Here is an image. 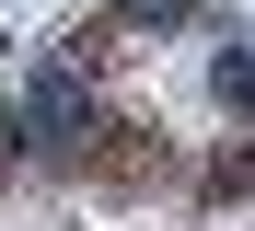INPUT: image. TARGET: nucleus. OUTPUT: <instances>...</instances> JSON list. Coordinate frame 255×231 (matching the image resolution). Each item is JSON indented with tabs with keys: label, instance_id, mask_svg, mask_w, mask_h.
I'll use <instances>...</instances> for the list:
<instances>
[{
	"label": "nucleus",
	"instance_id": "1",
	"mask_svg": "<svg viewBox=\"0 0 255 231\" xmlns=\"http://www.w3.org/2000/svg\"><path fill=\"white\" fill-rule=\"evenodd\" d=\"M35 139H47V151H58V139H81V127H93V92H81V70H47V81H35V116H23Z\"/></svg>",
	"mask_w": 255,
	"mask_h": 231
},
{
	"label": "nucleus",
	"instance_id": "3",
	"mask_svg": "<svg viewBox=\"0 0 255 231\" xmlns=\"http://www.w3.org/2000/svg\"><path fill=\"white\" fill-rule=\"evenodd\" d=\"M197 0H128V23H186Z\"/></svg>",
	"mask_w": 255,
	"mask_h": 231
},
{
	"label": "nucleus",
	"instance_id": "4",
	"mask_svg": "<svg viewBox=\"0 0 255 231\" xmlns=\"http://www.w3.org/2000/svg\"><path fill=\"white\" fill-rule=\"evenodd\" d=\"M12 151H23V127H12V116H0V173H12Z\"/></svg>",
	"mask_w": 255,
	"mask_h": 231
},
{
	"label": "nucleus",
	"instance_id": "2",
	"mask_svg": "<svg viewBox=\"0 0 255 231\" xmlns=\"http://www.w3.org/2000/svg\"><path fill=\"white\" fill-rule=\"evenodd\" d=\"M209 81H221V104L255 116V58H244V46H221V70H209Z\"/></svg>",
	"mask_w": 255,
	"mask_h": 231
}]
</instances>
